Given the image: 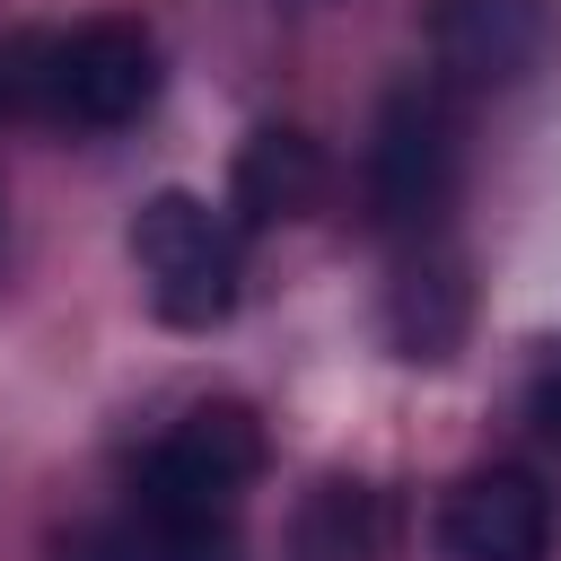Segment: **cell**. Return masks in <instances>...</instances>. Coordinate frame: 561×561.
Instances as JSON below:
<instances>
[{"label": "cell", "instance_id": "6da1fadb", "mask_svg": "<svg viewBox=\"0 0 561 561\" xmlns=\"http://www.w3.org/2000/svg\"><path fill=\"white\" fill-rule=\"evenodd\" d=\"M456 167H465L456 96L438 79H403L377 105V140H368V210H377V228H394L403 245L438 237L447 202H456Z\"/></svg>", "mask_w": 561, "mask_h": 561}, {"label": "cell", "instance_id": "7a4b0ae2", "mask_svg": "<svg viewBox=\"0 0 561 561\" xmlns=\"http://www.w3.org/2000/svg\"><path fill=\"white\" fill-rule=\"evenodd\" d=\"M123 245H131V272H140L158 324H175V333L228 324V307H237V228L202 193H149L131 210Z\"/></svg>", "mask_w": 561, "mask_h": 561}, {"label": "cell", "instance_id": "3957f363", "mask_svg": "<svg viewBox=\"0 0 561 561\" xmlns=\"http://www.w3.org/2000/svg\"><path fill=\"white\" fill-rule=\"evenodd\" d=\"M263 473V421L245 403H193L131 473V508L158 517H237Z\"/></svg>", "mask_w": 561, "mask_h": 561}, {"label": "cell", "instance_id": "277c9868", "mask_svg": "<svg viewBox=\"0 0 561 561\" xmlns=\"http://www.w3.org/2000/svg\"><path fill=\"white\" fill-rule=\"evenodd\" d=\"M158 96V44L131 18H88L53 35V114L61 131H123Z\"/></svg>", "mask_w": 561, "mask_h": 561}, {"label": "cell", "instance_id": "5b68a950", "mask_svg": "<svg viewBox=\"0 0 561 561\" xmlns=\"http://www.w3.org/2000/svg\"><path fill=\"white\" fill-rule=\"evenodd\" d=\"M543 0H430V79L447 96H500L535 70Z\"/></svg>", "mask_w": 561, "mask_h": 561}, {"label": "cell", "instance_id": "8992f818", "mask_svg": "<svg viewBox=\"0 0 561 561\" xmlns=\"http://www.w3.org/2000/svg\"><path fill=\"white\" fill-rule=\"evenodd\" d=\"M447 561H543L552 552V491L526 465H482L438 500Z\"/></svg>", "mask_w": 561, "mask_h": 561}, {"label": "cell", "instance_id": "52a82bcc", "mask_svg": "<svg viewBox=\"0 0 561 561\" xmlns=\"http://www.w3.org/2000/svg\"><path fill=\"white\" fill-rule=\"evenodd\" d=\"M316 193H324V158H316V140H307V131L263 123V131H245V140H237V167H228V210H237V228L307 219V210H316Z\"/></svg>", "mask_w": 561, "mask_h": 561}, {"label": "cell", "instance_id": "ba28073f", "mask_svg": "<svg viewBox=\"0 0 561 561\" xmlns=\"http://www.w3.org/2000/svg\"><path fill=\"white\" fill-rule=\"evenodd\" d=\"M386 333L403 359H447L456 333H465V263L447 237H421L403 263H394V289H386Z\"/></svg>", "mask_w": 561, "mask_h": 561}, {"label": "cell", "instance_id": "9c48e42d", "mask_svg": "<svg viewBox=\"0 0 561 561\" xmlns=\"http://www.w3.org/2000/svg\"><path fill=\"white\" fill-rule=\"evenodd\" d=\"M61 561H245V543H237V517H158V508H131L114 526H79L61 543Z\"/></svg>", "mask_w": 561, "mask_h": 561}, {"label": "cell", "instance_id": "30bf717a", "mask_svg": "<svg viewBox=\"0 0 561 561\" xmlns=\"http://www.w3.org/2000/svg\"><path fill=\"white\" fill-rule=\"evenodd\" d=\"M298 561H386V500L368 482H324L298 508Z\"/></svg>", "mask_w": 561, "mask_h": 561}, {"label": "cell", "instance_id": "8fae6325", "mask_svg": "<svg viewBox=\"0 0 561 561\" xmlns=\"http://www.w3.org/2000/svg\"><path fill=\"white\" fill-rule=\"evenodd\" d=\"M53 114V35H0V123Z\"/></svg>", "mask_w": 561, "mask_h": 561}, {"label": "cell", "instance_id": "7c38bea8", "mask_svg": "<svg viewBox=\"0 0 561 561\" xmlns=\"http://www.w3.org/2000/svg\"><path fill=\"white\" fill-rule=\"evenodd\" d=\"M526 412H535V430H543V447L561 456V342L535 359V377H526Z\"/></svg>", "mask_w": 561, "mask_h": 561}]
</instances>
